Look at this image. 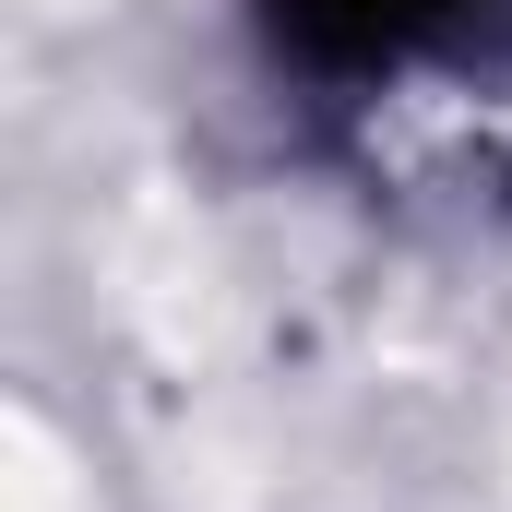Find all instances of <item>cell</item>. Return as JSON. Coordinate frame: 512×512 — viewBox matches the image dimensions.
<instances>
[{
    "label": "cell",
    "instance_id": "obj_1",
    "mask_svg": "<svg viewBox=\"0 0 512 512\" xmlns=\"http://www.w3.org/2000/svg\"><path fill=\"white\" fill-rule=\"evenodd\" d=\"M239 24L251 60L322 120H382L512 72V0H239Z\"/></svg>",
    "mask_w": 512,
    "mask_h": 512
}]
</instances>
